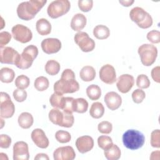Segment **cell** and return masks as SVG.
<instances>
[{
	"label": "cell",
	"instance_id": "27",
	"mask_svg": "<svg viewBox=\"0 0 160 160\" xmlns=\"http://www.w3.org/2000/svg\"><path fill=\"white\" fill-rule=\"evenodd\" d=\"M49 119L54 124L61 126L63 120V111H61L58 108H53L49 112Z\"/></svg>",
	"mask_w": 160,
	"mask_h": 160
},
{
	"label": "cell",
	"instance_id": "1",
	"mask_svg": "<svg viewBox=\"0 0 160 160\" xmlns=\"http://www.w3.org/2000/svg\"><path fill=\"white\" fill-rule=\"evenodd\" d=\"M54 91L61 94L73 93L79 89V84L75 79V74L71 69H66L59 80L54 84Z\"/></svg>",
	"mask_w": 160,
	"mask_h": 160
},
{
	"label": "cell",
	"instance_id": "29",
	"mask_svg": "<svg viewBox=\"0 0 160 160\" xmlns=\"http://www.w3.org/2000/svg\"><path fill=\"white\" fill-rule=\"evenodd\" d=\"M15 77L14 71L9 68H2L0 71V80L2 82H11Z\"/></svg>",
	"mask_w": 160,
	"mask_h": 160
},
{
	"label": "cell",
	"instance_id": "9",
	"mask_svg": "<svg viewBox=\"0 0 160 160\" xmlns=\"http://www.w3.org/2000/svg\"><path fill=\"white\" fill-rule=\"evenodd\" d=\"M76 44L83 52H88L92 51L95 48V42L89 38L88 33L82 31L77 32L74 37Z\"/></svg>",
	"mask_w": 160,
	"mask_h": 160
},
{
	"label": "cell",
	"instance_id": "16",
	"mask_svg": "<svg viewBox=\"0 0 160 160\" xmlns=\"http://www.w3.org/2000/svg\"><path fill=\"white\" fill-rule=\"evenodd\" d=\"M75 157V151L70 146L59 147L53 152L54 160H73Z\"/></svg>",
	"mask_w": 160,
	"mask_h": 160
},
{
	"label": "cell",
	"instance_id": "33",
	"mask_svg": "<svg viewBox=\"0 0 160 160\" xmlns=\"http://www.w3.org/2000/svg\"><path fill=\"white\" fill-rule=\"evenodd\" d=\"M49 85V80L44 76H39L37 78L34 82V88L39 91H44L46 90Z\"/></svg>",
	"mask_w": 160,
	"mask_h": 160
},
{
	"label": "cell",
	"instance_id": "25",
	"mask_svg": "<svg viewBox=\"0 0 160 160\" xmlns=\"http://www.w3.org/2000/svg\"><path fill=\"white\" fill-rule=\"evenodd\" d=\"M65 97L62 94L58 92H54L49 98V102L51 105L54 108H58L62 109L64 103Z\"/></svg>",
	"mask_w": 160,
	"mask_h": 160
},
{
	"label": "cell",
	"instance_id": "43",
	"mask_svg": "<svg viewBox=\"0 0 160 160\" xmlns=\"http://www.w3.org/2000/svg\"><path fill=\"white\" fill-rule=\"evenodd\" d=\"M13 98L17 102H23L26 99L27 92L21 89H16L13 91Z\"/></svg>",
	"mask_w": 160,
	"mask_h": 160
},
{
	"label": "cell",
	"instance_id": "18",
	"mask_svg": "<svg viewBox=\"0 0 160 160\" xmlns=\"http://www.w3.org/2000/svg\"><path fill=\"white\" fill-rule=\"evenodd\" d=\"M75 144L78 151L84 154L90 151L93 148L94 140L89 136H82L76 139Z\"/></svg>",
	"mask_w": 160,
	"mask_h": 160
},
{
	"label": "cell",
	"instance_id": "12",
	"mask_svg": "<svg viewBox=\"0 0 160 160\" xmlns=\"http://www.w3.org/2000/svg\"><path fill=\"white\" fill-rule=\"evenodd\" d=\"M99 78L104 83L112 84L116 81V74L114 68L111 64L102 66L99 70Z\"/></svg>",
	"mask_w": 160,
	"mask_h": 160
},
{
	"label": "cell",
	"instance_id": "46",
	"mask_svg": "<svg viewBox=\"0 0 160 160\" xmlns=\"http://www.w3.org/2000/svg\"><path fill=\"white\" fill-rule=\"evenodd\" d=\"M11 39V34L7 31L0 32V47H4L8 44Z\"/></svg>",
	"mask_w": 160,
	"mask_h": 160
},
{
	"label": "cell",
	"instance_id": "17",
	"mask_svg": "<svg viewBox=\"0 0 160 160\" xmlns=\"http://www.w3.org/2000/svg\"><path fill=\"white\" fill-rule=\"evenodd\" d=\"M31 137L35 145L39 148H47L49 144L48 138L41 129L37 128L34 129L31 132Z\"/></svg>",
	"mask_w": 160,
	"mask_h": 160
},
{
	"label": "cell",
	"instance_id": "38",
	"mask_svg": "<svg viewBox=\"0 0 160 160\" xmlns=\"http://www.w3.org/2000/svg\"><path fill=\"white\" fill-rule=\"evenodd\" d=\"M63 120L61 126L64 128H71L74 122V118L72 113L63 111Z\"/></svg>",
	"mask_w": 160,
	"mask_h": 160
},
{
	"label": "cell",
	"instance_id": "31",
	"mask_svg": "<svg viewBox=\"0 0 160 160\" xmlns=\"http://www.w3.org/2000/svg\"><path fill=\"white\" fill-rule=\"evenodd\" d=\"M86 94L91 100L96 101L100 98L101 96V90L98 85L91 84L87 88Z\"/></svg>",
	"mask_w": 160,
	"mask_h": 160
},
{
	"label": "cell",
	"instance_id": "47",
	"mask_svg": "<svg viewBox=\"0 0 160 160\" xmlns=\"http://www.w3.org/2000/svg\"><path fill=\"white\" fill-rule=\"evenodd\" d=\"M11 144V138L7 134H1L0 147L1 148H8Z\"/></svg>",
	"mask_w": 160,
	"mask_h": 160
},
{
	"label": "cell",
	"instance_id": "51",
	"mask_svg": "<svg viewBox=\"0 0 160 160\" xmlns=\"http://www.w3.org/2000/svg\"><path fill=\"white\" fill-rule=\"evenodd\" d=\"M1 128H2L3 127V126H4V121H3V119H2V118H1Z\"/></svg>",
	"mask_w": 160,
	"mask_h": 160
},
{
	"label": "cell",
	"instance_id": "19",
	"mask_svg": "<svg viewBox=\"0 0 160 160\" xmlns=\"http://www.w3.org/2000/svg\"><path fill=\"white\" fill-rule=\"evenodd\" d=\"M104 102L110 110L114 111L121 106L122 104V98L117 92L110 91L106 94L104 96Z\"/></svg>",
	"mask_w": 160,
	"mask_h": 160
},
{
	"label": "cell",
	"instance_id": "11",
	"mask_svg": "<svg viewBox=\"0 0 160 160\" xmlns=\"http://www.w3.org/2000/svg\"><path fill=\"white\" fill-rule=\"evenodd\" d=\"M19 52L11 47H0V62L2 64H14Z\"/></svg>",
	"mask_w": 160,
	"mask_h": 160
},
{
	"label": "cell",
	"instance_id": "49",
	"mask_svg": "<svg viewBox=\"0 0 160 160\" xmlns=\"http://www.w3.org/2000/svg\"><path fill=\"white\" fill-rule=\"evenodd\" d=\"M34 159H47L49 160V158L46 154L44 153H39L35 157Z\"/></svg>",
	"mask_w": 160,
	"mask_h": 160
},
{
	"label": "cell",
	"instance_id": "44",
	"mask_svg": "<svg viewBox=\"0 0 160 160\" xmlns=\"http://www.w3.org/2000/svg\"><path fill=\"white\" fill-rule=\"evenodd\" d=\"M74 100L72 97H65L64 103L62 108V111L64 112L72 113L74 112Z\"/></svg>",
	"mask_w": 160,
	"mask_h": 160
},
{
	"label": "cell",
	"instance_id": "8",
	"mask_svg": "<svg viewBox=\"0 0 160 160\" xmlns=\"http://www.w3.org/2000/svg\"><path fill=\"white\" fill-rule=\"evenodd\" d=\"M0 110L2 118H10L15 112V106L9 95L4 92L0 93Z\"/></svg>",
	"mask_w": 160,
	"mask_h": 160
},
{
	"label": "cell",
	"instance_id": "2",
	"mask_svg": "<svg viewBox=\"0 0 160 160\" xmlns=\"http://www.w3.org/2000/svg\"><path fill=\"white\" fill-rule=\"evenodd\" d=\"M47 2L46 0H30L20 3L17 8L18 16L22 20L33 19Z\"/></svg>",
	"mask_w": 160,
	"mask_h": 160
},
{
	"label": "cell",
	"instance_id": "7",
	"mask_svg": "<svg viewBox=\"0 0 160 160\" xmlns=\"http://www.w3.org/2000/svg\"><path fill=\"white\" fill-rule=\"evenodd\" d=\"M71 3L68 0H56L51 2L48 7L47 12L52 19H56L66 14L70 9Z\"/></svg>",
	"mask_w": 160,
	"mask_h": 160
},
{
	"label": "cell",
	"instance_id": "39",
	"mask_svg": "<svg viewBox=\"0 0 160 160\" xmlns=\"http://www.w3.org/2000/svg\"><path fill=\"white\" fill-rule=\"evenodd\" d=\"M98 129L99 132L102 134H109L112 129V124L107 121H103L98 124Z\"/></svg>",
	"mask_w": 160,
	"mask_h": 160
},
{
	"label": "cell",
	"instance_id": "41",
	"mask_svg": "<svg viewBox=\"0 0 160 160\" xmlns=\"http://www.w3.org/2000/svg\"><path fill=\"white\" fill-rule=\"evenodd\" d=\"M151 145L153 148H160V131L159 129L154 130L151 134Z\"/></svg>",
	"mask_w": 160,
	"mask_h": 160
},
{
	"label": "cell",
	"instance_id": "5",
	"mask_svg": "<svg viewBox=\"0 0 160 160\" xmlns=\"http://www.w3.org/2000/svg\"><path fill=\"white\" fill-rule=\"evenodd\" d=\"M129 17L138 27L142 29H148L152 24L151 16L144 9L140 7L132 8L129 12Z\"/></svg>",
	"mask_w": 160,
	"mask_h": 160
},
{
	"label": "cell",
	"instance_id": "14",
	"mask_svg": "<svg viewBox=\"0 0 160 160\" xmlns=\"http://www.w3.org/2000/svg\"><path fill=\"white\" fill-rule=\"evenodd\" d=\"M42 50L48 54L58 52L61 48V42L58 38H46L41 44Z\"/></svg>",
	"mask_w": 160,
	"mask_h": 160
},
{
	"label": "cell",
	"instance_id": "28",
	"mask_svg": "<svg viewBox=\"0 0 160 160\" xmlns=\"http://www.w3.org/2000/svg\"><path fill=\"white\" fill-rule=\"evenodd\" d=\"M104 113V108L101 102H95L92 104L89 110V114L92 118L99 119L103 116Z\"/></svg>",
	"mask_w": 160,
	"mask_h": 160
},
{
	"label": "cell",
	"instance_id": "15",
	"mask_svg": "<svg viewBox=\"0 0 160 160\" xmlns=\"http://www.w3.org/2000/svg\"><path fill=\"white\" fill-rule=\"evenodd\" d=\"M116 81V86L118 89L119 91L124 94L128 92L134 84V77L128 74L121 75Z\"/></svg>",
	"mask_w": 160,
	"mask_h": 160
},
{
	"label": "cell",
	"instance_id": "32",
	"mask_svg": "<svg viewBox=\"0 0 160 160\" xmlns=\"http://www.w3.org/2000/svg\"><path fill=\"white\" fill-rule=\"evenodd\" d=\"M88 108V102L84 98H77L74 100V112L84 113Z\"/></svg>",
	"mask_w": 160,
	"mask_h": 160
},
{
	"label": "cell",
	"instance_id": "35",
	"mask_svg": "<svg viewBox=\"0 0 160 160\" xmlns=\"http://www.w3.org/2000/svg\"><path fill=\"white\" fill-rule=\"evenodd\" d=\"M30 84L29 78L24 74H21L16 78L15 79V85L18 89H24L27 88Z\"/></svg>",
	"mask_w": 160,
	"mask_h": 160
},
{
	"label": "cell",
	"instance_id": "40",
	"mask_svg": "<svg viewBox=\"0 0 160 160\" xmlns=\"http://www.w3.org/2000/svg\"><path fill=\"white\" fill-rule=\"evenodd\" d=\"M146 97L145 92L141 89H136L132 93V99L136 104H139L143 101Z\"/></svg>",
	"mask_w": 160,
	"mask_h": 160
},
{
	"label": "cell",
	"instance_id": "50",
	"mask_svg": "<svg viewBox=\"0 0 160 160\" xmlns=\"http://www.w3.org/2000/svg\"><path fill=\"white\" fill-rule=\"evenodd\" d=\"M120 4H121L123 6H126V7H129L130 6H131L134 1L133 0H127V1H119Z\"/></svg>",
	"mask_w": 160,
	"mask_h": 160
},
{
	"label": "cell",
	"instance_id": "36",
	"mask_svg": "<svg viewBox=\"0 0 160 160\" xmlns=\"http://www.w3.org/2000/svg\"><path fill=\"white\" fill-rule=\"evenodd\" d=\"M55 138L60 143H67L71 141V136L66 131L59 130L55 134Z\"/></svg>",
	"mask_w": 160,
	"mask_h": 160
},
{
	"label": "cell",
	"instance_id": "21",
	"mask_svg": "<svg viewBox=\"0 0 160 160\" xmlns=\"http://www.w3.org/2000/svg\"><path fill=\"white\" fill-rule=\"evenodd\" d=\"M36 28L40 35L46 36L50 34L51 31V24L46 19L41 18L37 21Z\"/></svg>",
	"mask_w": 160,
	"mask_h": 160
},
{
	"label": "cell",
	"instance_id": "6",
	"mask_svg": "<svg viewBox=\"0 0 160 160\" xmlns=\"http://www.w3.org/2000/svg\"><path fill=\"white\" fill-rule=\"evenodd\" d=\"M142 64L145 66H150L155 62L158 56L157 48L151 44H143L138 50Z\"/></svg>",
	"mask_w": 160,
	"mask_h": 160
},
{
	"label": "cell",
	"instance_id": "34",
	"mask_svg": "<svg viewBox=\"0 0 160 160\" xmlns=\"http://www.w3.org/2000/svg\"><path fill=\"white\" fill-rule=\"evenodd\" d=\"M98 146L103 150H106L112 146L113 144L111 138L108 136H100L98 138Z\"/></svg>",
	"mask_w": 160,
	"mask_h": 160
},
{
	"label": "cell",
	"instance_id": "48",
	"mask_svg": "<svg viewBox=\"0 0 160 160\" xmlns=\"http://www.w3.org/2000/svg\"><path fill=\"white\" fill-rule=\"evenodd\" d=\"M159 70H160V67L159 66L154 68L151 72V77L152 78V79L158 82L159 83L160 82V78H159Z\"/></svg>",
	"mask_w": 160,
	"mask_h": 160
},
{
	"label": "cell",
	"instance_id": "3",
	"mask_svg": "<svg viewBox=\"0 0 160 160\" xmlns=\"http://www.w3.org/2000/svg\"><path fill=\"white\" fill-rule=\"evenodd\" d=\"M122 139L124 146L131 150L141 148L145 142L144 134L135 129H129L124 132L122 134Z\"/></svg>",
	"mask_w": 160,
	"mask_h": 160
},
{
	"label": "cell",
	"instance_id": "45",
	"mask_svg": "<svg viewBox=\"0 0 160 160\" xmlns=\"http://www.w3.org/2000/svg\"><path fill=\"white\" fill-rule=\"evenodd\" d=\"M147 39L152 43L157 44L160 42V32L157 30H152L147 34Z\"/></svg>",
	"mask_w": 160,
	"mask_h": 160
},
{
	"label": "cell",
	"instance_id": "42",
	"mask_svg": "<svg viewBox=\"0 0 160 160\" xmlns=\"http://www.w3.org/2000/svg\"><path fill=\"white\" fill-rule=\"evenodd\" d=\"M78 3L80 10L85 12L91 11L93 6V1L92 0H79Z\"/></svg>",
	"mask_w": 160,
	"mask_h": 160
},
{
	"label": "cell",
	"instance_id": "30",
	"mask_svg": "<svg viewBox=\"0 0 160 160\" xmlns=\"http://www.w3.org/2000/svg\"><path fill=\"white\" fill-rule=\"evenodd\" d=\"M44 68L46 72L48 74L51 76H55L58 74L59 72L61 66L58 61L53 59H51L47 61Z\"/></svg>",
	"mask_w": 160,
	"mask_h": 160
},
{
	"label": "cell",
	"instance_id": "26",
	"mask_svg": "<svg viewBox=\"0 0 160 160\" xmlns=\"http://www.w3.org/2000/svg\"><path fill=\"white\" fill-rule=\"evenodd\" d=\"M104 154L108 160H118L120 158L121 152L119 148L116 144H112L109 149L104 150Z\"/></svg>",
	"mask_w": 160,
	"mask_h": 160
},
{
	"label": "cell",
	"instance_id": "13",
	"mask_svg": "<svg viewBox=\"0 0 160 160\" xmlns=\"http://www.w3.org/2000/svg\"><path fill=\"white\" fill-rule=\"evenodd\" d=\"M29 152L28 145L24 141L16 142L13 146L14 160H28Z\"/></svg>",
	"mask_w": 160,
	"mask_h": 160
},
{
	"label": "cell",
	"instance_id": "4",
	"mask_svg": "<svg viewBox=\"0 0 160 160\" xmlns=\"http://www.w3.org/2000/svg\"><path fill=\"white\" fill-rule=\"evenodd\" d=\"M38 55V48L33 45H29L26 47L22 52L19 55L16 62L15 66L21 69H26L29 68Z\"/></svg>",
	"mask_w": 160,
	"mask_h": 160
},
{
	"label": "cell",
	"instance_id": "24",
	"mask_svg": "<svg viewBox=\"0 0 160 160\" xmlns=\"http://www.w3.org/2000/svg\"><path fill=\"white\" fill-rule=\"evenodd\" d=\"M93 35L98 39H105L109 36L110 30L104 25H97L93 29Z\"/></svg>",
	"mask_w": 160,
	"mask_h": 160
},
{
	"label": "cell",
	"instance_id": "20",
	"mask_svg": "<svg viewBox=\"0 0 160 160\" xmlns=\"http://www.w3.org/2000/svg\"><path fill=\"white\" fill-rule=\"evenodd\" d=\"M86 18L81 13L76 14L72 18L71 21V28L75 31H80L86 25Z\"/></svg>",
	"mask_w": 160,
	"mask_h": 160
},
{
	"label": "cell",
	"instance_id": "23",
	"mask_svg": "<svg viewBox=\"0 0 160 160\" xmlns=\"http://www.w3.org/2000/svg\"><path fill=\"white\" fill-rule=\"evenodd\" d=\"M79 76L85 82L91 81L96 77V71L92 66H85L80 71Z\"/></svg>",
	"mask_w": 160,
	"mask_h": 160
},
{
	"label": "cell",
	"instance_id": "22",
	"mask_svg": "<svg viewBox=\"0 0 160 160\" xmlns=\"http://www.w3.org/2000/svg\"><path fill=\"white\" fill-rule=\"evenodd\" d=\"M18 122L22 129H29L33 124L34 119L31 114L28 112H22L18 117Z\"/></svg>",
	"mask_w": 160,
	"mask_h": 160
},
{
	"label": "cell",
	"instance_id": "37",
	"mask_svg": "<svg viewBox=\"0 0 160 160\" xmlns=\"http://www.w3.org/2000/svg\"><path fill=\"white\" fill-rule=\"evenodd\" d=\"M150 80L145 74H139L136 79V85L140 89H146L150 86Z\"/></svg>",
	"mask_w": 160,
	"mask_h": 160
},
{
	"label": "cell",
	"instance_id": "10",
	"mask_svg": "<svg viewBox=\"0 0 160 160\" xmlns=\"http://www.w3.org/2000/svg\"><path fill=\"white\" fill-rule=\"evenodd\" d=\"M12 34L14 39L21 43H27L32 38V33L30 29L22 24H16L12 28Z\"/></svg>",
	"mask_w": 160,
	"mask_h": 160
}]
</instances>
